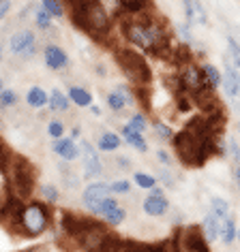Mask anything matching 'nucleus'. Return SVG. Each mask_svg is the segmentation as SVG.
I'll return each instance as SVG.
<instances>
[{
	"label": "nucleus",
	"instance_id": "nucleus-24",
	"mask_svg": "<svg viewBox=\"0 0 240 252\" xmlns=\"http://www.w3.org/2000/svg\"><path fill=\"white\" fill-rule=\"evenodd\" d=\"M39 194H41L43 203H47V205H56L58 203V199H60V190H58V186L56 184H41L39 186Z\"/></svg>",
	"mask_w": 240,
	"mask_h": 252
},
{
	"label": "nucleus",
	"instance_id": "nucleus-10",
	"mask_svg": "<svg viewBox=\"0 0 240 252\" xmlns=\"http://www.w3.org/2000/svg\"><path fill=\"white\" fill-rule=\"evenodd\" d=\"M43 60H45V66L49 71H62V68H67L71 64L69 54L60 45H56V43H47L43 47Z\"/></svg>",
	"mask_w": 240,
	"mask_h": 252
},
{
	"label": "nucleus",
	"instance_id": "nucleus-19",
	"mask_svg": "<svg viewBox=\"0 0 240 252\" xmlns=\"http://www.w3.org/2000/svg\"><path fill=\"white\" fill-rule=\"evenodd\" d=\"M69 96L62 90H58V88H54L52 92H49V98H47V107L52 111H58V113H65L69 111Z\"/></svg>",
	"mask_w": 240,
	"mask_h": 252
},
{
	"label": "nucleus",
	"instance_id": "nucleus-9",
	"mask_svg": "<svg viewBox=\"0 0 240 252\" xmlns=\"http://www.w3.org/2000/svg\"><path fill=\"white\" fill-rule=\"evenodd\" d=\"M107 197H114L112 190H110V184H107V182H92V184H88L84 188V192H81V203H84V207L90 212L99 201H103Z\"/></svg>",
	"mask_w": 240,
	"mask_h": 252
},
{
	"label": "nucleus",
	"instance_id": "nucleus-6",
	"mask_svg": "<svg viewBox=\"0 0 240 252\" xmlns=\"http://www.w3.org/2000/svg\"><path fill=\"white\" fill-rule=\"evenodd\" d=\"M9 52L17 56L20 60L28 62L30 58H35L37 54V36L30 28H20L17 32L11 34L9 39Z\"/></svg>",
	"mask_w": 240,
	"mask_h": 252
},
{
	"label": "nucleus",
	"instance_id": "nucleus-46",
	"mask_svg": "<svg viewBox=\"0 0 240 252\" xmlns=\"http://www.w3.org/2000/svg\"><path fill=\"white\" fill-rule=\"evenodd\" d=\"M236 182H238V188H240V165H238V169H236Z\"/></svg>",
	"mask_w": 240,
	"mask_h": 252
},
{
	"label": "nucleus",
	"instance_id": "nucleus-37",
	"mask_svg": "<svg viewBox=\"0 0 240 252\" xmlns=\"http://www.w3.org/2000/svg\"><path fill=\"white\" fill-rule=\"evenodd\" d=\"M178 32H180V36H182V43H185V45L191 47L193 43H195V39H193V32H191V26H189L187 22H185V24H180V26H178Z\"/></svg>",
	"mask_w": 240,
	"mask_h": 252
},
{
	"label": "nucleus",
	"instance_id": "nucleus-42",
	"mask_svg": "<svg viewBox=\"0 0 240 252\" xmlns=\"http://www.w3.org/2000/svg\"><path fill=\"white\" fill-rule=\"evenodd\" d=\"M230 36H234L236 39V43L240 45V26H236V28H232V32H230Z\"/></svg>",
	"mask_w": 240,
	"mask_h": 252
},
{
	"label": "nucleus",
	"instance_id": "nucleus-17",
	"mask_svg": "<svg viewBox=\"0 0 240 252\" xmlns=\"http://www.w3.org/2000/svg\"><path fill=\"white\" fill-rule=\"evenodd\" d=\"M47 98H49V92L43 90L41 86H33L26 92V103L30 109H43V107H47Z\"/></svg>",
	"mask_w": 240,
	"mask_h": 252
},
{
	"label": "nucleus",
	"instance_id": "nucleus-36",
	"mask_svg": "<svg viewBox=\"0 0 240 252\" xmlns=\"http://www.w3.org/2000/svg\"><path fill=\"white\" fill-rule=\"evenodd\" d=\"M60 171H62V180H65L67 188H78V186H80V178L71 171V169L67 171V167H65V165H60Z\"/></svg>",
	"mask_w": 240,
	"mask_h": 252
},
{
	"label": "nucleus",
	"instance_id": "nucleus-31",
	"mask_svg": "<svg viewBox=\"0 0 240 252\" xmlns=\"http://www.w3.org/2000/svg\"><path fill=\"white\" fill-rule=\"evenodd\" d=\"M122 252H159V246L150 244H135V242H124Z\"/></svg>",
	"mask_w": 240,
	"mask_h": 252
},
{
	"label": "nucleus",
	"instance_id": "nucleus-7",
	"mask_svg": "<svg viewBox=\"0 0 240 252\" xmlns=\"http://www.w3.org/2000/svg\"><path fill=\"white\" fill-rule=\"evenodd\" d=\"M81 165H84V180H97L103 175V162L99 158V150L92 146V143L88 141H81Z\"/></svg>",
	"mask_w": 240,
	"mask_h": 252
},
{
	"label": "nucleus",
	"instance_id": "nucleus-25",
	"mask_svg": "<svg viewBox=\"0 0 240 252\" xmlns=\"http://www.w3.org/2000/svg\"><path fill=\"white\" fill-rule=\"evenodd\" d=\"M201 73H204V79L208 81V86L212 88V90H217L221 88V71L214 64H201Z\"/></svg>",
	"mask_w": 240,
	"mask_h": 252
},
{
	"label": "nucleus",
	"instance_id": "nucleus-43",
	"mask_svg": "<svg viewBox=\"0 0 240 252\" xmlns=\"http://www.w3.org/2000/svg\"><path fill=\"white\" fill-rule=\"evenodd\" d=\"M150 194H155V197H165V194H163V188H161V186L150 188Z\"/></svg>",
	"mask_w": 240,
	"mask_h": 252
},
{
	"label": "nucleus",
	"instance_id": "nucleus-49",
	"mask_svg": "<svg viewBox=\"0 0 240 252\" xmlns=\"http://www.w3.org/2000/svg\"><path fill=\"white\" fill-rule=\"evenodd\" d=\"M236 239H238V242H240V229H238V233H236Z\"/></svg>",
	"mask_w": 240,
	"mask_h": 252
},
{
	"label": "nucleus",
	"instance_id": "nucleus-30",
	"mask_svg": "<svg viewBox=\"0 0 240 252\" xmlns=\"http://www.w3.org/2000/svg\"><path fill=\"white\" fill-rule=\"evenodd\" d=\"M20 96H17L15 90H11V88H2L0 90V107L2 109H9V107H15Z\"/></svg>",
	"mask_w": 240,
	"mask_h": 252
},
{
	"label": "nucleus",
	"instance_id": "nucleus-1",
	"mask_svg": "<svg viewBox=\"0 0 240 252\" xmlns=\"http://www.w3.org/2000/svg\"><path fill=\"white\" fill-rule=\"evenodd\" d=\"M120 32H122L124 41L131 43L133 47L144 49L146 54L153 56H165L172 52V39H169V30L165 22L150 15H124L120 20Z\"/></svg>",
	"mask_w": 240,
	"mask_h": 252
},
{
	"label": "nucleus",
	"instance_id": "nucleus-48",
	"mask_svg": "<svg viewBox=\"0 0 240 252\" xmlns=\"http://www.w3.org/2000/svg\"><path fill=\"white\" fill-rule=\"evenodd\" d=\"M0 62H2V45H0Z\"/></svg>",
	"mask_w": 240,
	"mask_h": 252
},
{
	"label": "nucleus",
	"instance_id": "nucleus-2",
	"mask_svg": "<svg viewBox=\"0 0 240 252\" xmlns=\"http://www.w3.org/2000/svg\"><path fill=\"white\" fill-rule=\"evenodd\" d=\"M49 222H52V214H49L47 203H43V201H28L22 210V218L15 231L22 237H39L49 229Z\"/></svg>",
	"mask_w": 240,
	"mask_h": 252
},
{
	"label": "nucleus",
	"instance_id": "nucleus-16",
	"mask_svg": "<svg viewBox=\"0 0 240 252\" xmlns=\"http://www.w3.org/2000/svg\"><path fill=\"white\" fill-rule=\"evenodd\" d=\"M201 235H204V239L208 244H212L214 239L219 237V231H221V222L217 220V216H214L212 212H208L206 216H204V220H201Z\"/></svg>",
	"mask_w": 240,
	"mask_h": 252
},
{
	"label": "nucleus",
	"instance_id": "nucleus-5",
	"mask_svg": "<svg viewBox=\"0 0 240 252\" xmlns=\"http://www.w3.org/2000/svg\"><path fill=\"white\" fill-rule=\"evenodd\" d=\"M116 62L127 77L133 81L135 86H148L153 81V71H150L148 62L144 56H140L135 49H116Z\"/></svg>",
	"mask_w": 240,
	"mask_h": 252
},
{
	"label": "nucleus",
	"instance_id": "nucleus-33",
	"mask_svg": "<svg viewBox=\"0 0 240 252\" xmlns=\"http://www.w3.org/2000/svg\"><path fill=\"white\" fill-rule=\"evenodd\" d=\"M47 135L52 137V139H60V137H65V124H62L60 120H49L47 122Z\"/></svg>",
	"mask_w": 240,
	"mask_h": 252
},
{
	"label": "nucleus",
	"instance_id": "nucleus-26",
	"mask_svg": "<svg viewBox=\"0 0 240 252\" xmlns=\"http://www.w3.org/2000/svg\"><path fill=\"white\" fill-rule=\"evenodd\" d=\"M118 205H120V203L116 201V197H107V199H103V201H99V203L90 210V214H92V216L103 218V216H107V214H110L114 207H118Z\"/></svg>",
	"mask_w": 240,
	"mask_h": 252
},
{
	"label": "nucleus",
	"instance_id": "nucleus-28",
	"mask_svg": "<svg viewBox=\"0 0 240 252\" xmlns=\"http://www.w3.org/2000/svg\"><path fill=\"white\" fill-rule=\"evenodd\" d=\"M133 182H135V186H137V188H144V190H150V188H155L157 184H159V180H157L155 175L144 173V171L133 173Z\"/></svg>",
	"mask_w": 240,
	"mask_h": 252
},
{
	"label": "nucleus",
	"instance_id": "nucleus-44",
	"mask_svg": "<svg viewBox=\"0 0 240 252\" xmlns=\"http://www.w3.org/2000/svg\"><path fill=\"white\" fill-rule=\"evenodd\" d=\"M80 135H81V130L78 128V126H75V128L71 130V139H78V137H80Z\"/></svg>",
	"mask_w": 240,
	"mask_h": 252
},
{
	"label": "nucleus",
	"instance_id": "nucleus-27",
	"mask_svg": "<svg viewBox=\"0 0 240 252\" xmlns=\"http://www.w3.org/2000/svg\"><path fill=\"white\" fill-rule=\"evenodd\" d=\"M41 7L52 17H56V20L65 17V2L62 0H41Z\"/></svg>",
	"mask_w": 240,
	"mask_h": 252
},
{
	"label": "nucleus",
	"instance_id": "nucleus-41",
	"mask_svg": "<svg viewBox=\"0 0 240 252\" xmlns=\"http://www.w3.org/2000/svg\"><path fill=\"white\" fill-rule=\"evenodd\" d=\"M116 167L122 169V171H129V169H131V160L127 158V156H118V158H116Z\"/></svg>",
	"mask_w": 240,
	"mask_h": 252
},
{
	"label": "nucleus",
	"instance_id": "nucleus-35",
	"mask_svg": "<svg viewBox=\"0 0 240 252\" xmlns=\"http://www.w3.org/2000/svg\"><path fill=\"white\" fill-rule=\"evenodd\" d=\"M153 128H155V133L161 137V139H169L172 141L174 139V130H172V126H167V124H163V122H155L153 124Z\"/></svg>",
	"mask_w": 240,
	"mask_h": 252
},
{
	"label": "nucleus",
	"instance_id": "nucleus-34",
	"mask_svg": "<svg viewBox=\"0 0 240 252\" xmlns=\"http://www.w3.org/2000/svg\"><path fill=\"white\" fill-rule=\"evenodd\" d=\"M110 190H112V194H129L131 192V182H127V180H116V182H112L110 184Z\"/></svg>",
	"mask_w": 240,
	"mask_h": 252
},
{
	"label": "nucleus",
	"instance_id": "nucleus-4",
	"mask_svg": "<svg viewBox=\"0 0 240 252\" xmlns=\"http://www.w3.org/2000/svg\"><path fill=\"white\" fill-rule=\"evenodd\" d=\"M9 182L13 186V192L17 199L28 201L35 192V184H37V169L28 158L24 156H13L11 158V169H9Z\"/></svg>",
	"mask_w": 240,
	"mask_h": 252
},
{
	"label": "nucleus",
	"instance_id": "nucleus-38",
	"mask_svg": "<svg viewBox=\"0 0 240 252\" xmlns=\"http://www.w3.org/2000/svg\"><path fill=\"white\" fill-rule=\"evenodd\" d=\"M227 148H230V154H232L234 162H238V165H240V150H238V143L234 141V139H230V143H227Z\"/></svg>",
	"mask_w": 240,
	"mask_h": 252
},
{
	"label": "nucleus",
	"instance_id": "nucleus-18",
	"mask_svg": "<svg viewBox=\"0 0 240 252\" xmlns=\"http://www.w3.org/2000/svg\"><path fill=\"white\" fill-rule=\"evenodd\" d=\"M69 100L78 107H90L92 105V94L84 86H69Z\"/></svg>",
	"mask_w": 240,
	"mask_h": 252
},
{
	"label": "nucleus",
	"instance_id": "nucleus-40",
	"mask_svg": "<svg viewBox=\"0 0 240 252\" xmlns=\"http://www.w3.org/2000/svg\"><path fill=\"white\" fill-rule=\"evenodd\" d=\"M157 158H159V160H161V165H165V167L172 165V156H169L165 150H157Z\"/></svg>",
	"mask_w": 240,
	"mask_h": 252
},
{
	"label": "nucleus",
	"instance_id": "nucleus-13",
	"mask_svg": "<svg viewBox=\"0 0 240 252\" xmlns=\"http://www.w3.org/2000/svg\"><path fill=\"white\" fill-rule=\"evenodd\" d=\"M182 7H185V17H187V24L189 26H206L208 24V15H206V9L200 0H182Z\"/></svg>",
	"mask_w": 240,
	"mask_h": 252
},
{
	"label": "nucleus",
	"instance_id": "nucleus-15",
	"mask_svg": "<svg viewBox=\"0 0 240 252\" xmlns=\"http://www.w3.org/2000/svg\"><path fill=\"white\" fill-rule=\"evenodd\" d=\"M120 137H122L124 141L129 143L131 148H135L137 152H148V143H146V137H144V133H137V130L129 128L127 124L120 128Z\"/></svg>",
	"mask_w": 240,
	"mask_h": 252
},
{
	"label": "nucleus",
	"instance_id": "nucleus-8",
	"mask_svg": "<svg viewBox=\"0 0 240 252\" xmlns=\"http://www.w3.org/2000/svg\"><path fill=\"white\" fill-rule=\"evenodd\" d=\"M92 222H94V220L90 216H80V214H73V212H62L60 214V229H62V233H65L67 237H71L73 242Z\"/></svg>",
	"mask_w": 240,
	"mask_h": 252
},
{
	"label": "nucleus",
	"instance_id": "nucleus-47",
	"mask_svg": "<svg viewBox=\"0 0 240 252\" xmlns=\"http://www.w3.org/2000/svg\"><path fill=\"white\" fill-rule=\"evenodd\" d=\"M2 201H4V192H2V188H0V205H2Z\"/></svg>",
	"mask_w": 240,
	"mask_h": 252
},
{
	"label": "nucleus",
	"instance_id": "nucleus-20",
	"mask_svg": "<svg viewBox=\"0 0 240 252\" xmlns=\"http://www.w3.org/2000/svg\"><path fill=\"white\" fill-rule=\"evenodd\" d=\"M118 148H120V135L110 133V130L99 135L97 150H101V152H114V150H118Z\"/></svg>",
	"mask_w": 240,
	"mask_h": 252
},
{
	"label": "nucleus",
	"instance_id": "nucleus-45",
	"mask_svg": "<svg viewBox=\"0 0 240 252\" xmlns=\"http://www.w3.org/2000/svg\"><path fill=\"white\" fill-rule=\"evenodd\" d=\"M88 109H90V111L94 113V116H101V109H99L97 105H90V107H88Z\"/></svg>",
	"mask_w": 240,
	"mask_h": 252
},
{
	"label": "nucleus",
	"instance_id": "nucleus-22",
	"mask_svg": "<svg viewBox=\"0 0 240 252\" xmlns=\"http://www.w3.org/2000/svg\"><path fill=\"white\" fill-rule=\"evenodd\" d=\"M210 212L217 216L219 222H223L225 218H230L232 214H230V203H227L225 199H221V197H214L210 201Z\"/></svg>",
	"mask_w": 240,
	"mask_h": 252
},
{
	"label": "nucleus",
	"instance_id": "nucleus-32",
	"mask_svg": "<svg viewBox=\"0 0 240 252\" xmlns=\"http://www.w3.org/2000/svg\"><path fill=\"white\" fill-rule=\"evenodd\" d=\"M127 126H129V128H133V130H137V133H144V130L148 128V120H146L144 113H133Z\"/></svg>",
	"mask_w": 240,
	"mask_h": 252
},
{
	"label": "nucleus",
	"instance_id": "nucleus-21",
	"mask_svg": "<svg viewBox=\"0 0 240 252\" xmlns=\"http://www.w3.org/2000/svg\"><path fill=\"white\" fill-rule=\"evenodd\" d=\"M236 233H238V226H236V220H234V216L225 218L223 222H221V231H219V237L223 239L225 246L234 244V239H236Z\"/></svg>",
	"mask_w": 240,
	"mask_h": 252
},
{
	"label": "nucleus",
	"instance_id": "nucleus-3",
	"mask_svg": "<svg viewBox=\"0 0 240 252\" xmlns=\"http://www.w3.org/2000/svg\"><path fill=\"white\" fill-rule=\"evenodd\" d=\"M84 32L90 34L94 41H105L112 32V17L107 13L101 0H84Z\"/></svg>",
	"mask_w": 240,
	"mask_h": 252
},
{
	"label": "nucleus",
	"instance_id": "nucleus-39",
	"mask_svg": "<svg viewBox=\"0 0 240 252\" xmlns=\"http://www.w3.org/2000/svg\"><path fill=\"white\" fill-rule=\"evenodd\" d=\"M9 11H11V0H0V24L9 15Z\"/></svg>",
	"mask_w": 240,
	"mask_h": 252
},
{
	"label": "nucleus",
	"instance_id": "nucleus-29",
	"mask_svg": "<svg viewBox=\"0 0 240 252\" xmlns=\"http://www.w3.org/2000/svg\"><path fill=\"white\" fill-rule=\"evenodd\" d=\"M124 218H127V210H124L122 205H118V207H114L107 216H103V222L107 226H118L120 222H124Z\"/></svg>",
	"mask_w": 240,
	"mask_h": 252
},
{
	"label": "nucleus",
	"instance_id": "nucleus-23",
	"mask_svg": "<svg viewBox=\"0 0 240 252\" xmlns=\"http://www.w3.org/2000/svg\"><path fill=\"white\" fill-rule=\"evenodd\" d=\"M52 20H54V17L49 15L43 7H37V9H35V13H33L35 28H39V30H43V32H47V30L52 28Z\"/></svg>",
	"mask_w": 240,
	"mask_h": 252
},
{
	"label": "nucleus",
	"instance_id": "nucleus-12",
	"mask_svg": "<svg viewBox=\"0 0 240 252\" xmlns=\"http://www.w3.org/2000/svg\"><path fill=\"white\" fill-rule=\"evenodd\" d=\"M52 152L58 154L65 162H73V160L80 158L81 150H80V143L75 139H71V137H69V139H67V137H60V139H54Z\"/></svg>",
	"mask_w": 240,
	"mask_h": 252
},
{
	"label": "nucleus",
	"instance_id": "nucleus-11",
	"mask_svg": "<svg viewBox=\"0 0 240 252\" xmlns=\"http://www.w3.org/2000/svg\"><path fill=\"white\" fill-rule=\"evenodd\" d=\"M221 86H223V92L227 94V98L240 96V71L230 60H225L223 73H221Z\"/></svg>",
	"mask_w": 240,
	"mask_h": 252
},
{
	"label": "nucleus",
	"instance_id": "nucleus-50",
	"mask_svg": "<svg viewBox=\"0 0 240 252\" xmlns=\"http://www.w3.org/2000/svg\"><path fill=\"white\" fill-rule=\"evenodd\" d=\"M0 90H2V81H0Z\"/></svg>",
	"mask_w": 240,
	"mask_h": 252
},
{
	"label": "nucleus",
	"instance_id": "nucleus-14",
	"mask_svg": "<svg viewBox=\"0 0 240 252\" xmlns=\"http://www.w3.org/2000/svg\"><path fill=\"white\" fill-rule=\"evenodd\" d=\"M142 210L146 216H165L169 210V201L165 197H155V194H148L142 203Z\"/></svg>",
	"mask_w": 240,
	"mask_h": 252
}]
</instances>
